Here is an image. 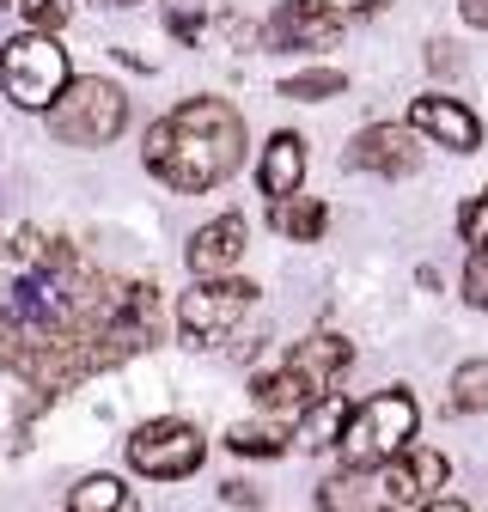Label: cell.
<instances>
[{
    "label": "cell",
    "instance_id": "6da1fadb",
    "mask_svg": "<svg viewBox=\"0 0 488 512\" xmlns=\"http://www.w3.org/2000/svg\"><path fill=\"white\" fill-rule=\"evenodd\" d=\"M141 159L159 183L183 189V196H202V189L226 183L244 165V116L226 98H190L147 128Z\"/></svg>",
    "mask_w": 488,
    "mask_h": 512
},
{
    "label": "cell",
    "instance_id": "7a4b0ae2",
    "mask_svg": "<svg viewBox=\"0 0 488 512\" xmlns=\"http://www.w3.org/2000/svg\"><path fill=\"white\" fill-rule=\"evenodd\" d=\"M348 360H354V348H348L342 336H305L275 372L257 378V403H263L269 415H299L305 403L330 397V384L348 372Z\"/></svg>",
    "mask_w": 488,
    "mask_h": 512
},
{
    "label": "cell",
    "instance_id": "3957f363",
    "mask_svg": "<svg viewBox=\"0 0 488 512\" xmlns=\"http://www.w3.org/2000/svg\"><path fill=\"white\" fill-rule=\"evenodd\" d=\"M415 439V397L409 391H379L366 397L360 409H348V427H342V470H385L403 445Z\"/></svg>",
    "mask_w": 488,
    "mask_h": 512
},
{
    "label": "cell",
    "instance_id": "277c9868",
    "mask_svg": "<svg viewBox=\"0 0 488 512\" xmlns=\"http://www.w3.org/2000/svg\"><path fill=\"white\" fill-rule=\"evenodd\" d=\"M122 122H129V98H122V86H110L98 74H86V80L74 74L61 86V98L49 104V128L68 147H104L122 135Z\"/></svg>",
    "mask_w": 488,
    "mask_h": 512
},
{
    "label": "cell",
    "instance_id": "5b68a950",
    "mask_svg": "<svg viewBox=\"0 0 488 512\" xmlns=\"http://www.w3.org/2000/svg\"><path fill=\"white\" fill-rule=\"evenodd\" d=\"M68 80H74L68 49L55 37H43V31H19L7 49H0V86H7V98L19 110H49Z\"/></svg>",
    "mask_w": 488,
    "mask_h": 512
},
{
    "label": "cell",
    "instance_id": "8992f818",
    "mask_svg": "<svg viewBox=\"0 0 488 512\" xmlns=\"http://www.w3.org/2000/svg\"><path fill=\"white\" fill-rule=\"evenodd\" d=\"M251 305H257L251 281H232V275L196 281L190 293L177 299V330L190 336V348H214V342H226L244 324V311H251Z\"/></svg>",
    "mask_w": 488,
    "mask_h": 512
},
{
    "label": "cell",
    "instance_id": "52a82bcc",
    "mask_svg": "<svg viewBox=\"0 0 488 512\" xmlns=\"http://www.w3.org/2000/svg\"><path fill=\"white\" fill-rule=\"evenodd\" d=\"M202 452H208V439L190 421H171V415H159V421H147V427L129 433V464L141 476H153V482L196 476L202 470Z\"/></svg>",
    "mask_w": 488,
    "mask_h": 512
},
{
    "label": "cell",
    "instance_id": "ba28073f",
    "mask_svg": "<svg viewBox=\"0 0 488 512\" xmlns=\"http://www.w3.org/2000/svg\"><path fill=\"white\" fill-rule=\"evenodd\" d=\"M446 476H452V464L434 452V445H415V439H409L403 452L385 464L379 488H385V506H391V512H415V506H427V500H440Z\"/></svg>",
    "mask_w": 488,
    "mask_h": 512
},
{
    "label": "cell",
    "instance_id": "9c48e42d",
    "mask_svg": "<svg viewBox=\"0 0 488 512\" xmlns=\"http://www.w3.org/2000/svg\"><path fill=\"white\" fill-rule=\"evenodd\" d=\"M348 165H354V171H379V177H409V171L421 165L415 128H403V122H373V128H360L354 147H348Z\"/></svg>",
    "mask_w": 488,
    "mask_h": 512
},
{
    "label": "cell",
    "instance_id": "30bf717a",
    "mask_svg": "<svg viewBox=\"0 0 488 512\" xmlns=\"http://www.w3.org/2000/svg\"><path fill=\"white\" fill-rule=\"evenodd\" d=\"M263 37L275 49H330L342 37V13H330L324 0H281Z\"/></svg>",
    "mask_w": 488,
    "mask_h": 512
},
{
    "label": "cell",
    "instance_id": "8fae6325",
    "mask_svg": "<svg viewBox=\"0 0 488 512\" xmlns=\"http://www.w3.org/2000/svg\"><path fill=\"white\" fill-rule=\"evenodd\" d=\"M244 238H251V226H244V214H220V220H208V226H196V238H190V275H202V281H220V275H232L238 269V256H244Z\"/></svg>",
    "mask_w": 488,
    "mask_h": 512
},
{
    "label": "cell",
    "instance_id": "7c38bea8",
    "mask_svg": "<svg viewBox=\"0 0 488 512\" xmlns=\"http://www.w3.org/2000/svg\"><path fill=\"white\" fill-rule=\"evenodd\" d=\"M409 128H415V135H434L452 153H476V141H482V122L458 98H440V92H427V98L409 104Z\"/></svg>",
    "mask_w": 488,
    "mask_h": 512
},
{
    "label": "cell",
    "instance_id": "4fadbf2b",
    "mask_svg": "<svg viewBox=\"0 0 488 512\" xmlns=\"http://www.w3.org/2000/svg\"><path fill=\"white\" fill-rule=\"evenodd\" d=\"M299 177H305V141H299V135H275V141L263 147V165H257L263 196H269V202L299 196Z\"/></svg>",
    "mask_w": 488,
    "mask_h": 512
},
{
    "label": "cell",
    "instance_id": "5bb4252c",
    "mask_svg": "<svg viewBox=\"0 0 488 512\" xmlns=\"http://www.w3.org/2000/svg\"><path fill=\"white\" fill-rule=\"evenodd\" d=\"M342 427H348V403L330 391V397H318V403H305L299 415H293V433L287 439H299L305 452H330V445L342 439Z\"/></svg>",
    "mask_w": 488,
    "mask_h": 512
},
{
    "label": "cell",
    "instance_id": "9a60e30c",
    "mask_svg": "<svg viewBox=\"0 0 488 512\" xmlns=\"http://www.w3.org/2000/svg\"><path fill=\"white\" fill-rule=\"evenodd\" d=\"M232 13H238V0H165V25H171V37H183V43L214 37Z\"/></svg>",
    "mask_w": 488,
    "mask_h": 512
},
{
    "label": "cell",
    "instance_id": "2e32d148",
    "mask_svg": "<svg viewBox=\"0 0 488 512\" xmlns=\"http://www.w3.org/2000/svg\"><path fill=\"white\" fill-rule=\"evenodd\" d=\"M269 220H275V232H281V238H293V244H318V238H324V226H330V208H324V202H312V196H287V202H275V208H269Z\"/></svg>",
    "mask_w": 488,
    "mask_h": 512
},
{
    "label": "cell",
    "instance_id": "e0dca14e",
    "mask_svg": "<svg viewBox=\"0 0 488 512\" xmlns=\"http://www.w3.org/2000/svg\"><path fill=\"white\" fill-rule=\"evenodd\" d=\"M226 445H232L238 458H281L287 452V427L281 421H238L226 433Z\"/></svg>",
    "mask_w": 488,
    "mask_h": 512
},
{
    "label": "cell",
    "instance_id": "ac0fdd59",
    "mask_svg": "<svg viewBox=\"0 0 488 512\" xmlns=\"http://www.w3.org/2000/svg\"><path fill=\"white\" fill-rule=\"evenodd\" d=\"M68 512H129V488L116 476H86V482H74Z\"/></svg>",
    "mask_w": 488,
    "mask_h": 512
},
{
    "label": "cell",
    "instance_id": "d6986e66",
    "mask_svg": "<svg viewBox=\"0 0 488 512\" xmlns=\"http://www.w3.org/2000/svg\"><path fill=\"white\" fill-rule=\"evenodd\" d=\"M452 409L458 415H482L488 409V360H464L452 372Z\"/></svg>",
    "mask_w": 488,
    "mask_h": 512
},
{
    "label": "cell",
    "instance_id": "ffe728a7",
    "mask_svg": "<svg viewBox=\"0 0 488 512\" xmlns=\"http://www.w3.org/2000/svg\"><path fill=\"white\" fill-rule=\"evenodd\" d=\"M348 80L342 68H305V74H287L281 80V98H299V104H318V98H336Z\"/></svg>",
    "mask_w": 488,
    "mask_h": 512
},
{
    "label": "cell",
    "instance_id": "44dd1931",
    "mask_svg": "<svg viewBox=\"0 0 488 512\" xmlns=\"http://www.w3.org/2000/svg\"><path fill=\"white\" fill-rule=\"evenodd\" d=\"M19 19H25V31L55 37L61 25H68V7H61V0H19Z\"/></svg>",
    "mask_w": 488,
    "mask_h": 512
},
{
    "label": "cell",
    "instance_id": "7402d4cb",
    "mask_svg": "<svg viewBox=\"0 0 488 512\" xmlns=\"http://www.w3.org/2000/svg\"><path fill=\"white\" fill-rule=\"evenodd\" d=\"M458 232H464V244H476L482 256H488V189L476 202H464V214H458Z\"/></svg>",
    "mask_w": 488,
    "mask_h": 512
},
{
    "label": "cell",
    "instance_id": "603a6c76",
    "mask_svg": "<svg viewBox=\"0 0 488 512\" xmlns=\"http://www.w3.org/2000/svg\"><path fill=\"white\" fill-rule=\"evenodd\" d=\"M464 299L488 311V256L482 250H470V263H464Z\"/></svg>",
    "mask_w": 488,
    "mask_h": 512
},
{
    "label": "cell",
    "instance_id": "cb8c5ba5",
    "mask_svg": "<svg viewBox=\"0 0 488 512\" xmlns=\"http://www.w3.org/2000/svg\"><path fill=\"white\" fill-rule=\"evenodd\" d=\"M226 500H232V506H257L263 494H257L251 482H226Z\"/></svg>",
    "mask_w": 488,
    "mask_h": 512
},
{
    "label": "cell",
    "instance_id": "d4e9b609",
    "mask_svg": "<svg viewBox=\"0 0 488 512\" xmlns=\"http://www.w3.org/2000/svg\"><path fill=\"white\" fill-rule=\"evenodd\" d=\"M464 25H476V31H488V0H464Z\"/></svg>",
    "mask_w": 488,
    "mask_h": 512
},
{
    "label": "cell",
    "instance_id": "484cf974",
    "mask_svg": "<svg viewBox=\"0 0 488 512\" xmlns=\"http://www.w3.org/2000/svg\"><path fill=\"white\" fill-rule=\"evenodd\" d=\"M324 7H330V13H373L379 0H324Z\"/></svg>",
    "mask_w": 488,
    "mask_h": 512
},
{
    "label": "cell",
    "instance_id": "4316f807",
    "mask_svg": "<svg viewBox=\"0 0 488 512\" xmlns=\"http://www.w3.org/2000/svg\"><path fill=\"white\" fill-rule=\"evenodd\" d=\"M421 512H470V506H464V500H427Z\"/></svg>",
    "mask_w": 488,
    "mask_h": 512
},
{
    "label": "cell",
    "instance_id": "83f0119b",
    "mask_svg": "<svg viewBox=\"0 0 488 512\" xmlns=\"http://www.w3.org/2000/svg\"><path fill=\"white\" fill-rule=\"evenodd\" d=\"M98 7H135V0H98Z\"/></svg>",
    "mask_w": 488,
    "mask_h": 512
},
{
    "label": "cell",
    "instance_id": "f1b7e54d",
    "mask_svg": "<svg viewBox=\"0 0 488 512\" xmlns=\"http://www.w3.org/2000/svg\"><path fill=\"white\" fill-rule=\"evenodd\" d=\"M379 512H391V506H379Z\"/></svg>",
    "mask_w": 488,
    "mask_h": 512
}]
</instances>
